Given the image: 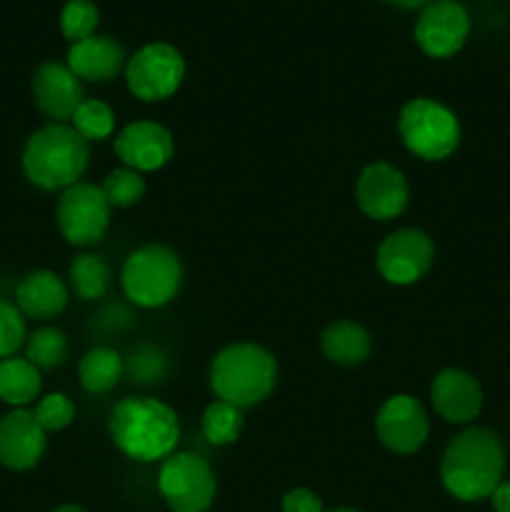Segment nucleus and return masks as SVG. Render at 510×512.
Returning a JSON list of instances; mask_svg holds the SVG:
<instances>
[{
    "label": "nucleus",
    "instance_id": "f257e3e1",
    "mask_svg": "<svg viewBox=\"0 0 510 512\" xmlns=\"http://www.w3.org/2000/svg\"><path fill=\"white\" fill-rule=\"evenodd\" d=\"M505 448L488 428H468L455 435L440 460V480L453 498L480 503L503 483Z\"/></svg>",
    "mask_w": 510,
    "mask_h": 512
},
{
    "label": "nucleus",
    "instance_id": "f03ea898",
    "mask_svg": "<svg viewBox=\"0 0 510 512\" xmlns=\"http://www.w3.org/2000/svg\"><path fill=\"white\" fill-rule=\"evenodd\" d=\"M115 448L138 463H155L175 453L180 440L178 415L155 398H123L108 418Z\"/></svg>",
    "mask_w": 510,
    "mask_h": 512
},
{
    "label": "nucleus",
    "instance_id": "7ed1b4c3",
    "mask_svg": "<svg viewBox=\"0 0 510 512\" xmlns=\"http://www.w3.org/2000/svg\"><path fill=\"white\" fill-rule=\"evenodd\" d=\"M88 143L73 125L50 123L35 130L23 150L25 178L43 190H65L80 183L88 168Z\"/></svg>",
    "mask_w": 510,
    "mask_h": 512
},
{
    "label": "nucleus",
    "instance_id": "20e7f679",
    "mask_svg": "<svg viewBox=\"0 0 510 512\" xmlns=\"http://www.w3.org/2000/svg\"><path fill=\"white\" fill-rule=\"evenodd\" d=\"M278 383V363L255 343H233L215 355L210 365V388L230 405L253 408L273 393Z\"/></svg>",
    "mask_w": 510,
    "mask_h": 512
},
{
    "label": "nucleus",
    "instance_id": "39448f33",
    "mask_svg": "<svg viewBox=\"0 0 510 512\" xmlns=\"http://www.w3.org/2000/svg\"><path fill=\"white\" fill-rule=\"evenodd\" d=\"M183 265L168 245L150 243L133 250L120 270V285L130 303L138 308H163L178 295Z\"/></svg>",
    "mask_w": 510,
    "mask_h": 512
},
{
    "label": "nucleus",
    "instance_id": "423d86ee",
    "mask_svg": "<svg viewBox=\"0 0 510 512\" xmlns=\"http://www.w3.org/2000/svg\"><path fill=\"white\" fill-rule=\"evenodd\" d=\"M398 133L415 158L430 163L450 158L460 143V123L455 113L430 98H415L403 105Z\"/></svg>",
    "mask_w": 510,
    "mask_h": 512
},
{
    "label": "nucleus",
    "instance_id": "0eeeda50",
    "mask_svg": "<svg viewBox=\"0 0 510 512\" xmlns=\"http://www.w3.org/2000/svg\"><path fill=\"white\" fill-rule=\"evenodd\" d=\"M158 490L173 512H208L215 500L213 468L195 453H173L160 465Z\"/></svg>",
    "mask_w": 510,
    "mask_h": 512
},
{
    "label": "nucleus",
    "instance_id": "6e6552de",
    "mask_svg": "<svg viewBox=\"0 0 510 512\" xmlns=\"http://www.w3.org/2000/svg\"><path fill=\"white\" fill-rule=\"evenodd\" d=\"M185 78V60L168 43H148L125 65V83L135 98L158 103L170 98Z\"/></svg>",
    "mask_w": 510,
    "mask_h": 512
},
{
    "label": "nucleus",
    "instance_id": "1a4fd4ad",
    "mask_svg": "<svg viewBox=\"0 0 510 512\" xmlns=\"http://www.w3.org/2000/svg\"><path fill=\"white\" fill-rule=\"evenodd\" d=\"M55 223L70 245H95L110 225V203L98 185L75 183L58 198Z\"/></svg>",
    "mask_w": 510,
    "mask_h": 512
},
{
    "label": "nucleus",
    "instance_id": "9d476101",
    "mask_svg": "<svg viewBox=\"0 0 510 512\" xmlns=\"http://www.w3.org/2000/svg\"><path fill=\"white\" fill-rule=\"evenodd\" d=\"M435 245L428 233L415 228L398 230L380 243L375 265L378 273L393 285H413L433 268Z\"/></svg>",
    "mask_w": 510,
    "mask_h": 512
},
{
    "label": "nucleus",
    "instance_id": "9b49d317",
    "mask_svg": "<svg viewBox=\"0 0 510 512\" xmlns=\"http://www.w3.org/2000/svg\"><path fill=\"white\" fill-rule=\"evenodd\" d=\"M375 433L380 443L398 455L418 453L430 433L428 413L413 395H393L375 415Z\"/></svg>",
    "mask_w": 510,
    "mask_h": 512
},
{
    "label": "nucleus",
    "instance_id": "f8f14e48",
    "mask_svg": "<svg viewBox=\"0 0 510 512\" xmlns=\"http://www.w3.org/2000/svg\"><path fill=\"white\" fill-rule=\"evenodd\" d=\"M470 15L458 0H435L425 5L415 23V40L430 58H450L465 45Z\"/></svg>",
    "mask_w": 510,
    "mask_h": 512
},
{
    "label": "nucleus",
    "instance_id": "ddd939ff",
    "mask_svg": "<svg viewBox=\"0 0 510 512\" xmlns=\"http://www.w3.org/2000/svg\"><path fill=\"white\" fill-rule=\"evenodd\" d=\"M408 198V180L390 163H370L355 183V200L373 220L398 218L408 208Z\"/></svg>",
    "mask_w": 510,
    "mask_h": 512
},
{
    "label": "nucleus",
    "instance_id": "4468645a",
    "mask_svg": "<svg viewBox=\"0 0 510 512\" xmlns=\"http://www.w3.org/2000/svg\"><path fill=\"white\" fill-rule=\"evenodd\" d=\"M113 148L125 168L150 173V170H160L170 163L175 153V140L165 125L155 123V120H138V123L125 125L115 135Z\"/></svg>",
    "mask_w": 510,
    "mask_h": 512
},
{
    "label": "nucleus",
    "instance_id": "2eb2a0df",
    "mask_svg": "<svg viewBox=\"0 0 510 512\" xmlns=\"http://www.w3.org/2000/svg\"><path fill=\"white\" fill-rule=\"evenodd\" d=\"M483 400V388L478 380L460 368L440 370L430 385V403L445 423H473L483 410Z\"/></svg>",
    "mask_w": 510,
    "mask_h": 512
},
{
    "label": "nucleus",
    "instance_id": "dca6fc26",
    "mask_svg": "<svg viewBox=\"0 0 510 512\" xmlns=\"http://www.w3.org/2000/svg\"><path fill=\"white\" fill-rule=\"evenodd\" d=\"M33 98L40 113L53 118V123H65L73 118L78 105L85 100L78 75L68 65L53 63V60L35 70Z\"/></svg>",
    "mask_w": 510,
    "mask_h": 512
},
{
    "label": "nucleus",
    "instance_id": "f3484780",
    "mask_svg": "<svg viewBox=\"0 0 510 512\" xmlns=\"http://www.w3.org/2000/svg\"><path fill=\"white\" fill-rule=\"evenodd\" d=\"M45 453V430L33 410L18 408L0 420V463L10 470H30Z\"/></svg>",
    "mask_w": 510,
    "mask_h": 512
},
{
    "label": "nucleus",
    "instance_id": "a211bd4d",
    "mask_svg": "<svg viewBox=\"0 0 510 512\" xmlns=\"http://www.w3.org/2000/svg\"><path fill=\"white\" fill-rule=\"evenodd\" d=\"M123 65V48L108 35H90L80 43H73V48L68 50V68L80 80H90V83L113 80L123 70Z\"/></svg>",
    "mask_w": 510,
    "mask_h": 512
},
{
    "label": "nucleus",
    "instance_id": "6ab92c4d",
    "mask_svg": "<svg viewBox=\"0 0 510 512\" xmlns=\"http://www.w3.org/2000/svg\"><path fill=\"white\" fill-rule=\"evenodd\" d=\"M15 303H18L20 313L28 315V318H58L65 310V305H68V288L50 270H35V273H28L18 283Z\"/></svg>",
    "mask_w": 510,
    "mask_h": 512
},
{
    "label": "nucleus",
    "instance_id": "aec40b11",
    "mask_svg": "<svg viewBox=\"0 0 510 512\" xmlns=\"http://www.w3.org/2000/svg\"><path fill=\"white\" fill-rule=\"evenodd\" d=\"M320 348H323L325 358L335 365H345L353 368L368 360L370 350H373V340L370 333L360 323L353 320H338V323L328 325L320 335Z\"/></svg>",
    "mask_w": 510,
    "mask_h": 512
},
{
    "label": "nucleus",
    "instance_id": "412c9836",
    "mask_svg": "<svg viewBox=\"0 0 510 512\" xmlns=\"http://www.w3.org/2000/svg\"><path fill=\"white\" fill-rule=\"evenodd\" d=\"M123 373L125 363L123 358H120V353H115L113 348H105V345L90 348L88 353L80 358L78 365L80 385L93 395L110 393V390L120 383Z\"/></svg>",
    "mask_w": 510,
    "mask_h": 512
},
{
    "label": "nucleus",
    "instance_id": "4be33fe9",
    "mask_svg": "<svg viewBox=\"0 0 510 512\" xmlns=\"http://www.w3.org/2000/svg\"><path fill=\"white\" fill-rule=\"evenodd\" d=\"M40 395V370L28 358L0 360V400L25 408Z\"/></svg>",
    "mask_w": 510,
    "mask_h": 512
},
{
    "label": "nucleus",
    "instance_id": "5701e85b",
    "mask_svg": "<svg viewBox=\"0 0 510 512\" xmlns=\"http://www.w3.org/2000/svg\"><path fill=\"white\" fill-rule=\"evenodd\" d=\"M70 288L75 290V295L83 300H100L105 298L110 288V268L100 255L83 253L70 263Z\"/></svg>",
    "mask_w": 510,
    "mask_h": 512
},
{
    "label": "nucleus",
    "instance_id": "b1692460",
    "mask_svg": "<svg viewBox=\"0 0 510 512\" xmlns=\"http://www.w3.org/2000/svg\"><path fill=\"white\" fill-rule=\"evenodd\" d=\"M243 410L238 405H230L225 400H215L205 408L203 420H200V430H203V438L208 440L215 448H223V445H233L235 440L243 433Z\"/></svg>",
    "mask_w": 510,
    "mask_h": 512
},
{
    "label": "nucleus",
    "instance_id": "393cba45",
    "mask_svg": "<svg viewBox=\"0 0 510 512\" xmlns=\"http://www.w3.org/2000/svg\"><path fill=\"white\" fill-rule=\"evenodd\" d=\"M73 128L80 138L88 140H105L115 130V113L108 103L95 98H85L73 113Z\"/></svg>",
    "mask_w": 510,
    "mask_h": 512
},
{
    "label": "nucleus",
    "instance_id": "a878e982",
    "mask_svg": "<svg viewBox=\"0 0 510 512\" xmlns=\"http://www.w3.org/2000/svg\"><path fill=\"white\" fill-rule=\"evenodd\" d=\"M100 190H103L110 208H130V205L143 200L145 180L138 170L118 168V170H110V173L105 175Z\"/></svg>",
    "mask_w": 510,
    "mask_h": 512
},
{
    "label": "nucleus",
    "instance_id": "bb28decb",
    "mask_svg": "<svg viewBox=\"0 0 510 512\" xmlns=\"http://www.w3.org/2000/svg\"><path fill=\"white\" fill-rule=\"evenodd\" d=\"M68 358V338L55 328L35 330L28 340V360L38 370H53Z\"/></svg>",
    "mask_w": 510,
    "mask_h": 512
},
{
    "label": "nucleus",
    "instance_id": "cd10ccee",
    "mask_svg": "<svg viewBox=\"0 0 510 512\" xmlns=\"http://www.w3.org/2000/svg\"><path fill=\"white\" fill-rule=\"evenodd\" d=\"M123 363H125V373H128L135 383H143V385L163 380L170 368L168 355H165L160 348H155V345H138V348L130 353V358L123 360Z\"/></svg>",
    "mask_w": 510,
    "mask_h": 512
},
{
    "label": "nucleus",
    "instance_id": "c85d7f7f",
    "mask_svg": "<svg viewBox=\"0 0 510 512\" xmlns=\"http://www.w3.org/2000/svg\"><path fill=\"white\" fill-rule=\"evenodd\" d=\"M98 20L100 13L95 3H90V0H68L63 13H60V30H63L70 43H80V40L95 35Z\"/></svg>",
    "mask_w": 510,
    "mask_h": 512
},
{
    "label": "nucleus",
    "instance_id": "c756f323",
    "mask_svg": "<svg viewBox=\"0 0 510 512\" xmlns=\"http://www.w3.org/2000/svg\"><path fill=\"white\" fill-rule=\"evenodd\" d=\"M33 413L45 433H55V430H63L73 423L75 405L68 395L50 393V395H45V398L38 400V405H35Z\"/></svg>",
    "mask_w": 510,
    "mask_h": 512
},
{
    "label": "nucleus",
    "instance_id": "7c9ffc66",
    "mask_svg": "<svg viewBox=\"0 0 510 512\" xmlns=\"http://www.w3.org/2000/svg\"><path fill=\"white\" fill-rule=\"evenodd\" d=\"M25 340V320L18 305L0 298V360L10 358Z\"/></svg>",
    "mask_w": 510,
    "mask_h": 512
},
{
    "label": "nucleus",
    "instance_id": "2f4dec72",
    "mask_svg": "<svg viewBox=\"0 0 510 512\" xmlns=\"http://www.w3.org/2000/svg\"><path fill=\"white\" fill-rule=\"evenodd\" d=\"M283 512H325L318 495L308 488H295L283 495Z\"/></svg>",
    "mask_w": 510,
    "mask_h": 512
},
{
    "label": "nucleus",
    "instance_id": "473e14b6",
    "mask_svg": "<svg viewBox=\"0 0 510 512\" xmlns=\"http://www.w3.org/2000/svg\"><path fill=\"white\" fill-rule=\"evenodd\" d=\"M490 503H493L495 512H510V480H503V483L493 490Z\"/></svg>",
    "mask_w": 510,
    "mask_h": 512
},
{
    "label": "nucleus",
    "instance_id": "72a5a7b5",
    "mask_svg": "<svg viewBox=\"0 0 510 512\" xmlns=\"http://www.w3.org/2000/svg\"><path fill=\"white\" fill-rule=\"evenodd\" d=\"M388 3L398 5L403 10H413V8H425V5L435 3V0H388Z\"/></svg>",
    "mask_w": 510,
    "mask_h": 512
},
{
    "label": "nucleus",
    "instance_id": "f704fd0d",
    "mask_svg": "<svg viewBox=\"0 0 510 512\" xmlns=\"http://www.w3.org/2000/svg\"><path fill=\"white\" fill-rule=\"evenodd\" d=\"M53 512H88V510L78 508V505H63V508H55Z\"/></svg>",
    "mask_w": 510,
    "mask_h": 512
},
{
    "label": "nucleus",
    "instance_id": "c9c22d12",
    "mask_svg": "<svg viewBox=\"0 0 510 512\" xmlns=\"http://www.w3.org/2000/svg\"><path fill=\"white\" fill-rule=\"evenodd\" d=\"M325 512H358V510H350V508H335V510H325Z\"/></svg>",
    "mask_w": 510,
    "mask_h": 512
}]
</instances>
